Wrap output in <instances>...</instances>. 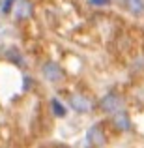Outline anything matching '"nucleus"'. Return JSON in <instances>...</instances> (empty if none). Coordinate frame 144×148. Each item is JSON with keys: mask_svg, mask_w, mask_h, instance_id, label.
I'll use <instances>...</instances> for the list:
<instances>
[{"mask_svg": "<svg viewBox=\"0 0 144 148\" xmlns=\"http://www.w3.org/2000/svg\"><path fill=\"white\" fill-rule=\"evenodd\" d=\"M99 107L103 112H107V114H114V112L122 111L124 109V99L120 98L116 92H109V94H105L103 98L99 99Z\"/></svg>", "mask_w": 144, "mask_h": 148, "instance_id": "1", "label": "nucleus"}, {"mask_svg": "<svg viewBox=\"0 0 144 148\" xmlns=\"http://www.w3.org/2000/svg\"><path fill=\"white\" fill-rule=\"evenodd\" d=\"M43 77L49 81V83H62V81L66 79V71L62 69V66H58L56 62H53V60H49V62H45V66H43Z\"/></svg>", "mask_w": 144, "mask_h": 148, "instance_id": "2", "label": "nucleus"}, {"mask_svg": "<svg viewBox=\"0 0 144 148\" xmlns=\"http://www.w3.org/2000/svg\"><path fill=\"white\" fill-rule=\"evenodd\" d=\"M86 145L88 146H105L107 145V135H105L101 124H94V126L88 127L86 131Z\"/></svg>", "mask_w": 144, "mask_h": 148, "instance_id": "3", "label": "nucleus"}, {"mask_svg": "<svg viewBox=\"0 0 144 148\" xmlns=\"http://www.w3.org/2000/svg\"><path fill=\"white\" fill-rule=\"evenodd\" d=\"M69 107H71L75 112L83 114V112H90L94 105H92V101L88 99V96H84V94H71L69 96Z\"/></svg>", "mask_w": 144, "mask_h": 148, "instance_id": "4", "label": "nucleus"}, {"mask_svg": "<svg viewBox=\"0 0 144 148\" xmlns=\"http://www.w3.org/2000/svg\"><path fill=\"white\" fill-rule=\"evenodd\" d=\"M112 126H114L118 131H129L131 130V118H129V114H127L126 109H122V111H118V112L112 114Z\"/></svg>", "mask_w": 144, "mask_h": 148, "instance_id": "5", "label": "nucleus"}, {"mask_svg": "<svg viewBox=\"0 0 144 148\" xmlns=\"http://www.w3.org/2000/svg\"><path fill=\"white\" fill-rule=\"evenodd\" d=\"M127 11L133 15H142L144 13V0H124Z\"/></svg>", "mask_w": 144, "mask_h": 148, "instance_id": "6", "label": "nucleus"}, {"mask_svg": "<svg viewBox=\"0 0 144 148\" xmlns=\"http://www.w3.org/2000/svg\"><path fill=\"white\" fill-rule=\"evenodd\" d=\"M51 109H53V114L56 116V118H64L66 116V107L60 103V99H51Z\"/></svg>", "mask_w": 144, "mask_h": 148, "instance_id": "7", "label": "nucleus"}, {"mask_svg": "<svg viewBox=\"0 0 144 148\" xmlns=\"http://www.w3.org/2000/svg\"><path fill=\"white\" fill-rule=\"evenodd\" d=\"M23 6H25V2H21V10H19V13H17V17H19V19L28 17V15H30V2L26 4V8H23Z\"/></svg>", "mask_w": 144, "mask_h": 148, "instance_id": "8", "label": "nucleus"}, {"mask_svg": "<svg viewBox=\"0 0 144 148\" xmlns=\"http://www.w3.org/2000/svg\"><path fill=\"white\" fill-rule=\"evenodd\" d=\"M13 2H15V0H6V2H4V11H6V13L13 8Z\"/></svg>", "mask_w": 144, "mask_h": 148, "instance_id": "9", "label": "nucleus"}, {"mask_svg": "<svg viewBox=\"0 0 144 148\" xmlns=\"http://www.w3.org/2000/svg\"><path fill=\"white\" fill-rule=\"evenodd\" d=\"M109 2H111V0H90V4H94V6H97V4H99V6H107Z\"/></svg>", "mask_w": 144, "mask_h": 148, "instance_id": "10", "label": "nucleus"}]
</instances>
